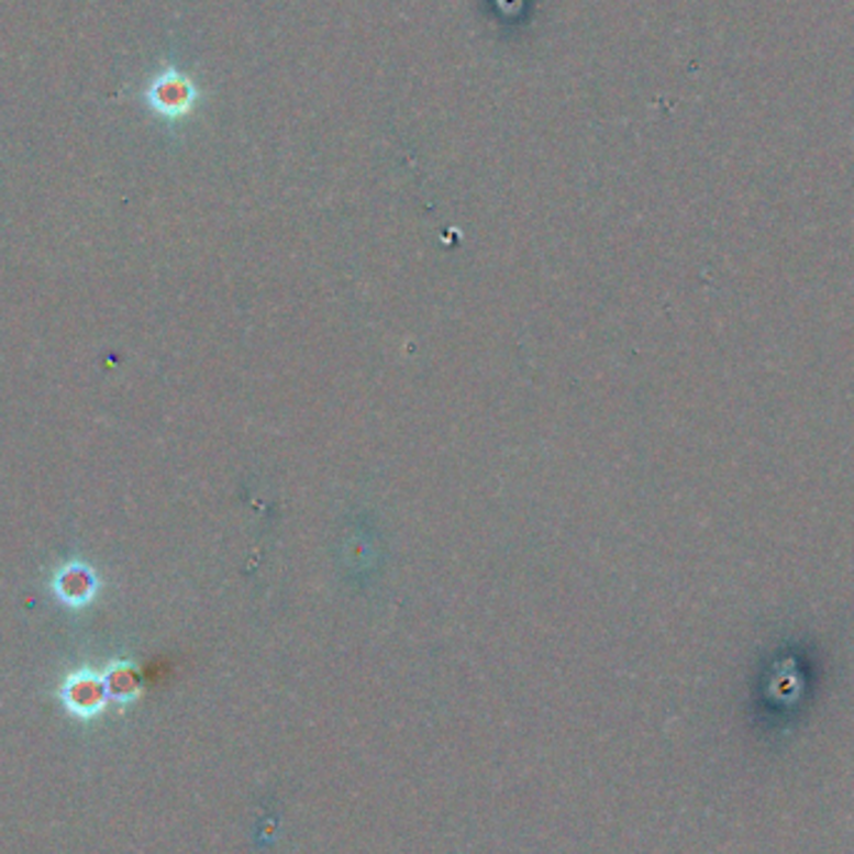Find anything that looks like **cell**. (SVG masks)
Masks as SVG:
<instances>
[{"instance_id": "obj_1", "label": "cell", "mask_w": 854, "mask_h": 854, "mask_svg": "<svg viewBox=\"0 0 854 854\" xmlns=\"http://www.w3.org/2000/svg\"><path fill=\"white\" fill-rule=\"evenodd\" d=\"M198 98L200 90L196 80L173 66L155 73L143 90L145 106H148L155 115L163 118V121L170 123L188 118L192 110H196Z\"/></svg>"}, {"instance_id": "obj_2", "label": "cell", "mask_w": 854, "mask_h": 854, "mask_svg": "<svg viewBox=\"0 0 854 854\" xmlns=\"http://www.w3.org/2000/svg\"><path fill=\"white\" fill-rule=\"evenodd\" d=\"M55 590H58L70 602H82V600H88L90 595H93L96 583L86 567H70L60 575L58 587H55Z\"/></svg>"}]
</instances>
